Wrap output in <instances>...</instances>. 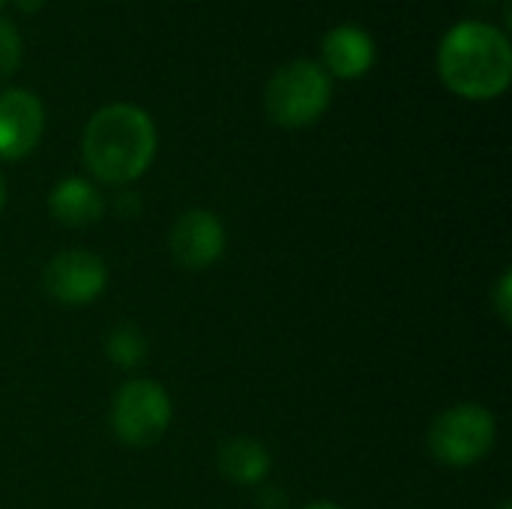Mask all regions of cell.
<instances>
[{"mask_svg":"<svg viewBox=\"0 0 512 509\" xmlns=\"http://www.w3.org/2000/svg\"><path fill=\"white\" fill-rule=\"evenodd\" d=\"M81 156L96 180L111 186L135 183L156 156V126L138 105H105L84 126Z\"/></svg>","mask_w":512,"mask_h":509,"instance_id":"6da1fadb","label":"cell"},{"mask_svg":"<svg viewBox=\"0 0 512 509\" xmlns=\"http://www.w3.org/2000/svg\"><path fill=\"white\" fill-rule=\"evenodd\" d=\"M441 81L462 99L486 102L510 87L512 48L507 33L483 21L456 24L438 48Z\"/></svg>","mask_w":512,"mask_h":509,"instance_id":"7a4b0ae2","label":"cell"},{"mask_svg":"<svg viewBox=\"0 0 512 509\" xmlns=\"http://www.w3.org/2000/svg\"><path fill=\"white\" fill-rule=\"evenodd\" d=\"M330 75L312 60H291L273 72L264 90V111L282 129L312 126L330 108Z\"/></svg>","mask_w":512,"mask_h":509,"instance_id":"3957f363","label":"cell"},{"mask_svg":"<svg viewBox=\"0 0 512 509\" xmlns=\"http://www.w3.org/2000/svg\"><path fill=\"white\" fill-rule=\"evenodd\" d=\"M498 441L495 414L477 402L441 411L429 429V453L447 468H471L483 462Z\"/></svg>","mask_w":512,"mask_h":509,"instance_id":"277c9868","label":"cell"},{"mask_svg":"<svg viewBox=\"0 0 512 509\" xmlns=\"http://www.w3.org/2000/svg\"><path fill=\"white\" fill-rule=\"evenodd\" d=\"M171 396L159 381H126L111 402V429L126 447H150L171 426Z\"/></svg>","mask_w":512,"mask_h":509,"instance_id":"5b68a950","label":"cell"},{"mask_svg":"<svg viewBox=\"0 0 512 509\" xmlns=\"http://www.w3.org/2000/svg\"><path fill=\"white\" fill-rule=\"evenodd\" d=\"M42 282L51 300L63 306H87L105 291L108 267L96 252L66 249L45 264Z\"/></svg>","mask_w":512,"mask_h":509,"instance_id":"8992f818","label":"cell"},{"mask_svg":"<svg viewBox=\"0 0 512 509\" xmlns=\"http://www.w3.org/2000/svg\"><path fill=\"white\" fill-rule=\"evenodd\" d=\"M225 225L210 210H186L168 231V252L183 270H207L225 255Z\"/></svg>","mask_w":512,"mask_h":509,"instance_id":"52a82bcc","label":"cell"},{"mask_svg":"<svg viewBox=\"0 0 512 509\" xmlns=\"http://www.w3.org/2000/svg\"><path fill=\"white\" fill-rule=\"evenodd\" d=\"M45 111L42 102L27 90H0V159H24L42 138Z\"/></svg>","mask_w":512,"mask_h":509,"instance_id":"ba28073f","label":"cell"},{"mask_svg":"<svg viewBox=\"0 0 512 509\" xmlns=\"http://www.w3.org/2000/svg\"><path fill=\"white\" fill-rule=\"evenodd\" d=\"M375 39L354 24H339L321 39V60L339 78H360L375 66Z\"/></svg>","mask_w":512,"mask_h":509,"instance_id":"9c48e42d","label":"cell"},{"mask_svg":"<svg viewBox=\"0 0 512 509\" xmlns=\"http://www.w3.org/2000/svg\"><path fill=\"white\" fill-rule=\"evenodd\" d=\"M105 201L99 189L81 177L60 180L48 195V213L66 228H90L102 219Z\"/></svg>","mask_w":512,"mask_h":509,"instance_id":"30bf717a","label":"cell"},{"mask_svg":"<svg viewBox=\"0 0 512 509\" xmlns=\"http://www.w3.org/2000/svg\"><path fill=\"white\" fill-rule=\"evenodd\" d=\"M216 465L219 474L225 480H231L234 486H258L267 480L273 459L267 453V447L261 441L252 438H231L219 447L216 453Z\"/></svg>","mask_w":512,"mask_h":509,"instance_id":"8fae6325","label":"cell"},{"mask_svg":"<svg viewBox=\"0 0 512 509\" xmlns=\"http://www.w3.org/2000/svg\"><path fill=\"white\" fill-rule=\"evenodd\" d=\"M105 354L111 357L114 366H120V369H135V366H141V363L147 360L150 342H147V336H144V330H141L138 324L123 321V324H117V327L108 333V339H105Z\"/></svg>","mask_w":512,"mask_h":509,"instance_id":"7c38bea8","label":"cell"},{"mask_svg":"<svg viewBox=\"0 0 512 509\" xmlns=\"http://www.w3.org/2000/svg\"><path fill=\"white\" fill-rule=\"evenodd\" d=\"M21 66V36L12 21L0 18V84L9 81Z\"/></svg>","mask_w":512,"mask_h":509,"instance_id":"4fadbf2b","label":"cell"},{"mask_svg":"<svg viewBox=\"0 0 512 509\" xmlns=\"http://www.w3.org/2000/svg\"><path fill=\"white\" fill-rule=\"evenodd\" d=\"M492 306L498 312V318L510 327L512 324V273L504 270L498 285H495V294H492Z\"/></svg>","mask_w":512,"mask_h":509,"instance_id":"5bb4252c","label":"cell"},{"mask_svg":"<svg viewBox=\"0 0 512 509\" xmlns=\"http://www.w3.org/2000/svg\"><path fill=\"white\" fill-rule=\"evenodd\" d=\"M15 6H18L21 12H30V15H33V12H39V9L45 6V0H15Z\"/></svg>","mask_w":512,"mask_h":509,"instance_id":"9a60e30c","label":"cell"},{"mask_svg":"<svg viewBox=\"0 0 512 509\" xmlns=\"http://www.w3.org/2000/svg\"><path fill=\"white\" fill-rule=\"evenodd\" d=\"M303 509H345V507H339V504H333V501H309Z\"/></svg>","mask_w":512,"mask_h":509,"instance_id":"2e32d148","label":"cell"},{"mask_svg":"<svg viewBox=\"0 0 512 509\" xmlns=\"http://www.w3.org/2000/svg\"><path fill=\"white\" fill-rule=\"evenodd\" d=\"M3 207H6V186H3V177H0V213H3Z\"/></svg>","mask_w":512,"mask_h":509,"instance_id":"e0dca14e","label":"cell"},{"mask_svg":"<svg viewBox=\"0 0 512 509\" xmlns=\"http://www.w3.org/2000/svg\"><path fill=\"white\" fill-rule=\"evenodd\" d=\"M498 509H512V504L510 501H501V504H498Z\"/></svg>","mask_w":512,"mask_h":509,"instance_id":"ac0fdd59","label":"cell"},{"mask_svg":"<svg viewBox=\"0 0 512 509\" xmlns=\"http://www.w3.org/2000/svg\"><path fill=\"white\" fill-rule=\"evenodd\" d=\"M3 3H6V0H0V6H3Z\"/></svg>","mask_w":512,"mask_h":509,"instance_id":"d6986e66","label":"cell"}]
</instances>
